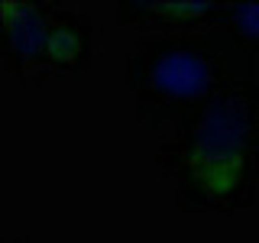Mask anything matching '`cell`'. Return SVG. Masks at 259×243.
<instances>
[{"mask_svg": "<svg viewBox=\"0 0 259 243\" xmlns=\"http://www.w3.org/2000/svg\"><path fill=\"white\" fill-rule=\"evenodd\" d=\"M123 13L133 16H146V20H156V23H168V26H198V23H217L221 26V16H224V4H214V0H146V4H130L123 7Z\"/></svg>", "mask_w": 259, "mask_h": 243, "instance_id": "obj_5", "label": "cell"}, {"mask_svg": "<svg viewBox=\"0 0 259 243\" xmlns=\"http://www.w3.org/2000/svg\"><path fill=\"white\" fill-rule=\"evenodd\" d=\"M91 52V29L81 13H65L55 7L52 20H49V32L42 52H39V65L59 71V75H71L81 71Z\"/></svg>", "mask_w": 259, "mask_h": 243, "instance_id": "obj_4", "label": "cell"}, {"mask_svg": "<svg viewBox=\"0 0 259 243\" xmlns=\"http://www.w3.org/2000/svg\"><path fill=\"white\" fill-rule=\"evenodd\" d=\"M52 10L42 4H4V46L13 68L39 65Z\"/></svg>", "mask_w": 259, "mask_h": 243, "instance_id": "obj_3", "label": "cell"}, {"mask_svg": "<svg viewBox=\"0 0 259 243\" xmlns=\"http://www.w3.org/2000/svg\"><path fill=\"white\" fill-rule=\"evenodd\" d=\"M253 75V52L233 36H156L130 55V88L146 120L191 113Z\"/></svg>", "mask_w": 259, "mask_h": 243, "instance_id": "obj_1", "label": "cell"}, {"mask_svg": "<svg viewBox=\"0 0 259 243\" xmlns=\"http://www.w3.org/2000/svg\"><path fill=\"white\" fill-rule=\"evenodd\" d=\"M221 26L246 52H259V4H224Z\"/></svg>", "mask_w": 259, "mask_h": 243, "instance_id": "obj_6", "label": "cell"}, {"mask_svg": "<svg viewBox=\"0 0 259 243\" xmlns=\"http://www.w3.org/2000/svg\"><path fill=\"white\" fill-rule=\"evenodd\" d=\"M249 85H253L256 94H259V52L253 55V75H249Z\"/></svg>", "mask_w": 259, "mask_h": 243, "instance_id": "obj_7", "label": "cell"}, {"mask_svg": "<svg viewBox=\"0 0 259 243\" xmlns=\"http://www.w3.org/2000/svg\"><path fill=\"white\" fill-rule=\"evenodd\" d=\"M175 172L207 205H233L253 188L259 159V94L227 88L182 117L172 146Z\"/></svg>", "mask_w": 259, "mask_h": 243, "instance_id": "obj_2", "label": "cell"}]
</instances>
